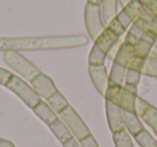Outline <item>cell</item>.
Returning <instances> with one entry per match:
<instances>
[{
	"label": "cell",
	"instance_id": "cell-27",
	"mask_svg": "<svg viewBox=\"0 0 157 147\" xmlns=\"http://www.w3.org/2000/svg\"><path fill=\"white\" fill-rule=\"evenodd\" d=\"M107 28L109 29V30H111L113 33H115V35L120 38L122 37L125 32H126V29L122 26V24L118 22L116 17L114 18V20H112L111 22L107 25Z\"/></svg>",
	"mask_w": 157,
	"mask_h": 147
},
{
	"label": "cell",
	"instance_id": "cell-17",
	"mask_svg": "<svg viewBox=\"0 0 157 147\" xmlns=\"http://www.w3.org/2000/svg\"><path fill=\"white\" fill-rule=\"evenodd\" d=\"M117 0H103L100 5L102 22L105 27L117 15Z\"/></svg>",
	"mask_w": 157,
	"mask_h": 147
},
{
	"label": "cell",
	"instance_id": "cell-10",
	"mask_svg": "<svg viewBox=\"0 0 157 147\" xmlns=\"http://www.w3.org/2000/svg\"><path fill=\"white\" fill-rule=\"evenodd\" d=\"M124 42H126L129 45L132 46L136 56L140 57V58H143V59H146L148 57L151 48H152L153 44H154V43H151V42L145 41V40L137 39V38L133 37V36L129 32H127Z\"/></svg>",
	"mask_w": 157,
	"mask_h": 147
},
{
	"label": "cell",
	"instance_id": "cell-36",
	"mask_svg": "<svg viewBox=\"0 0 157 147\" xmlns=\"http://www.w3.org/2000/svg\"><path fill=\"white\" fill-rule=\"evenodd\" d=\"M0 147H15V146H14L13 143L10 142L9 140H5V138H2V140L0 141Z\"/></svg>",
	"mask_w": 157,
	"mask_h": 147
},
{
	"label": "cell",
	"instance_id": "cell-6",
	"mask_svg": "<svg viewBox=\"0 0 157 147\" xmlns=\"http://www.w3.org/2000/svg\"><path fill=\"white\" fill-rule=\"evenodd\" d=\"M135 27H137L143 35H145L153 42L157 39V21L154 16L146 9L143 10L140 16L132 23Z\"/></svg>",
	"mask_w": 157,
	"mask_h": 147
},
{
	"label": "cell",
	"instance_id": "cell-9",
	"mask_svg": "<svg viewBox=\"0 0 157 147\" xmlns=\"http://www.w3.org/2000/svg\"><path fill=\"white\" fill-rule=\"evenodd\" d=\"M88 74L92 80L93 85L99 91L101 96L105 97L109 83V74L105 66H88Z\"/></svg>",
	"mask_w": 157,
	"mask_h": 147
},
{
	"label": "cell",
	"instance_id": "cell-25",
	"mask_svg": "<svg viewBox=\"0 0 157 147\" xmlns=\"http://www.w3.org/2000/svg\"><path fill=\"white\" fill-rule=\"evenodd\" d=\"M141 74L157 78V60L147 57L144 60V65L141 70Z\"/></svg>",
	"mask_w": 157,
	"mask_h": 147
},
{
	"label": "cell",
	"instance_id": "cell-11",
	"mask_svg": "<svg viewBox=\"0 0 157 147\" xmlns=\"http://www.w3.org/2000/svg\"><path fill=\"white\" fill-rule=\"evenodd\" d=\"M137 96L138 95L130 92L127 89H125L124 87H121V89L116 93V96L112 100V102H114L116 105L120 106L122 110L135 113V102Z\"/></svg>",
	"mask_w": 157,
	"mask_h": 147
},
{
	"label": "cell",
	"instance_id": "cell-30",
	"mask_svg": "<svg viewBox=\"0 0 157 147\" xmlns=\"http://www.w3.org/2000/svg\"><path fill=\"white\" fill-rule=\"evenodd\" d=\"M116 18H117V21L121 23V24H122V26L124 27L126 30L131 26V25H132V21L129 18V16L127 15V14L125 13L123 10L120 12V13H117V15H116Z\"/></svg>",
	"mask_w": 157,
	"mask_h": 147
},
{
	"label": "cell",
	"instance_id": "cell-32",
	"mask_svg": "<svg viewBox=\"0 0 157 147\" xmlns=\"http://www.w3.org/2000/svg\"><path fill=\"white\" fill-rule=\"evenodd\" d=\"M11 76H12L11 72L0 67V85H3V86H6V85H7V83L9 82V80H10V77H11Z\"/></svg>",
	"mask_w": 157,
	"mask_h": 147
},
{
	"label": "cell",
	"instance_id": "cell-1",
	"mask_svg": "<svg viewBox=\"0 0 157 147\" xmlns=\"http://www.w3.org/2000/svg\"><path fill=\"white\" fill-rule=\"evenodd\" d=\"M85 36H63L45 38H0V52H21L36 50H59L87 44Z\"/></svg>",
	"mask_w": 157,
	"mask_h": 147
},
{
	"label": "cell",
	"instance_id": "cell-7",
	"mask_svg": "<svg viewBox=\"0 0 157 147\" xmlns=\"http://www.w3.org/2000/svg\"><path fill=\"white\" fill-rule=\"evenodd\" d=\"M31 87L33 90L37 92V95L41 98L42 100H48L51 96H53L57 91V88L55 86L53 80L48 76L46 74L40 72L35 78L30 82Z\"/></svg>",
	"mask_w": 157,
	"mask_h": 147
},
{
	"label": "cell",
	"instance_id": "cell-19",
	"mask_svg": "<svg viewBox=\"0 0 157 147\" xmlns=\"http://www.w3.org/2000/svg\"><path fill=\"white\" fill-rule=\"evenodd\" d=\"M126 72H127V68L123 67V66L118 65V63L113 61V65H112L111 71H110L109 74V81L120 85V86H123L125 82Z\"/></svg>",
	"mask_w": 157,
	"mask_h": 147
},
{
	"label": "cell",
	"instance_id": "cell-16",
	"mask_svg": "<svg viewBox=\"0 0 157 147\" xmlns=\"http://www.w3.org/2000/svg\"><path fill=\"white\" fill-rule=\"evenodd\" d=\"M48 127H50V130L53 132V134L56 136V138L61 144H63V143L67 142L68 140L73 138V135H72V133L70 132V130L68 129V127L66 126V123H63L59 117L54 123H51Z\"/></svg>",
	"mask_w": 157,
	"mask_h": 147
},
{
	"label": "cell",
	"instance_id": "cell-23",
	"mask_svg": "<svg viewBox=\"0 0 157 147\" xmlns=\"http://www.w3.org/2000/svg\"><path fill=\"white\" fill-rule=\"evenodd\" d=\"M144 9H145L144 6L140 2L139 0H131L130 2H129L128 5H127L126 7L122 10L129 16V18H130L133 23L138 17H139L140 14L143 12Z\"/></svg>",
	"mask_w": 157,
	"mask_h": 147
},
{
	"label": "cell",
	"instance_id": "cell-18",
	"mask_svg": "<svg viewBox=\"0 0 157 147\" xmlns=\"http://www.w3.org/2000/svg\"><path fill=\"white\" fill-rule=\"evenodd\" d=\"M48 105L52 107V110L54 111L56 114H59L63 110H65L68 105H69V102L68 100L61 95L60 91L57 90L56 92L53 96H51L48 100H46Z\"/></svg>",
	"mask_w": 157,
	"mask_h": 147
},
{
	"label": "cell",
	"instance_id": "cell-33",
	"mask_svg": "<svg viewBox=\"0 0 157 147\" xmlns=\"http://www.w3.org/2000/svg\"><path fill=\"white\" fill-rule=\"evenodd\" d=\"M146 10H147L148 12H150L151 14H152L153 16H154V18L157 21V0H155V1H153L152 3H151L150 6H148L147 8H145Z\"/></svg>",
	"mask_w": 157,
	"mask_h": 147
},
{
	"label": "cell",
	"instance_id": "cell-37",
	"mask_svg": "<svg viewBox=\"0 0 157 147\" xmlns=\"http://www.w3.org/2000/svg\"><path fill=\"white\" fill-rule=\"evenodd\" d=\"M117 1H118V3H120L121 7H122V9H124V8L130 2L131 0H117Z\"/></svg>",
	"mask_w": 157,
	"mask_h": 147
},
{
	"label": "cell",
	"instance_id": "cell-31",
	"mask_svg": "<svg viewBox=\"0 0 157 147\" xmlns=\"http://www.w3.org/2000/svg\"><path fill=\"white\" fill-rule=\"evenodd\" d=\"M81 147H99L98 143H97L96 138L90 134V135L86 136V138H82V140L78 141Z\"/></svg>",
	"mask_w": 157,
	"mask_h": 147
},
{
	"label": "cell",
	"instance_id": "cell-12",
	"mask_svg": "<svg viewBox=\"0 0 157 147\" xmlns=\"http://www.w3.org/2000/svg\"><path fill=\"white\" fill-rule=\"evenodd\" d=\"M136 57L137 56L135 55L132 46L129 45L126 42H123L118 48L117 53H116L115 57H114L113 61L128 69V68H130L131 63L133 62Z\"/></svg>",
	"mask_w": 157,
	"mask_h": 147
},
{
	"label": "cell",
	"instance_id": "cell-13",
	"mask_svg": "<svg viewBox=\"0 0 157 147\" xmlns=\"http://www.w3.org/2000/svg\"><path fill=\"white\" fill-rule=\"evenodd\" d=\"M122 115L125 129L128 131V133L131 136H135L136 134H138L140 131H142L144 129L143 123L140 120V117L136 113L122 110Z\"/></svg>",
	"mask_w": 157,
	"mask_h": 147
},
{
	"label": "cell",
	"instance_id": "cell-20",
	"mask_svg": "<svg viewBox=\"0 0 157 147\" xmlns=\"http://www.w3.org/2000/svg\"><path fill=\"white\" fill-rule=\"evenodd\" d=\"M112 138H113L115 147H135L132 140H131V135L126 129L112 133Z\"/></svg>",
	"mask_w": 157,
	"mask_h": 147
},
{
	"label": "cell",
	"instance_id": "cell-24",
	"mask_svg": "<svg viewBox=\"0 0 157 147\" xmlns=\"http://www.w3.org/2000/svg\"><path fill=\"white\" fill-rule=\"evenodd\" d=\"M140 118L145 123H147V126H150V128L157 136V108L153 105H150Z\"/></svg>",
	"mask_w": 157,
	"mask_h": 147
},
{
	"label": "cell",
	"instance_id": "cell-28",
	"mask_svg": "<svg viewBox=\"0 0 157 147\" xmlns=\"http://www.w3.org/2000/svg\"><path fill=\"white\" fill-rule=\"evenodd\" d=\"M121 87H123V86H120V85H117V84H115V83L109 81V83H108L107 90H105V99L112 101V100L114 99V97L116 96V93L118 92V90L121 89Z\"/></svg>",
	"mask_w": 157,
	"mask_h": 147
},
{
	"label": "cell",
	"instance_id": "cell-29",
	"mask_svg": "<svg viewBox=\"0 0 157 147\" xmlns=\"http://www.w3.org/2000/svg\"><path fill=\"white\" fill-rule=\"evenodd\" d=\"M151 104H148L146 101H144L142 98H140L139 96H137L136 98V102H135V113L138 115L139 117H141L144 114L146 110L148 108Z\"/></svg>",
	"mask_w": 157,
	"mask_h": 147
},
{
	"label": "cell",
	"instance_id": "cell-2",
	"mask_svg": "<svg viewBox=\"0 0 157 147\" xmlns=\"http://www.w3.org/2000/svg\"><path fill=\"white\" fill-rule=\"evenodd\" d=\"M3 60L12 70H14L18 75L28 82H31L41 72L39 68L36 67L33 62H30L18 52H13V51L5 52Z\"/></svg>",
	"mask_w": 157,
	"mask_h": 147
},
{
	"label": "cell",
	"instance_id": "cell-35",
	"mask_svg": "<svg viewBox=\"0 0 157 147\" xmlns=\"http://www.w3.org/2000/svg\"><path fill=\"white\" fill-rule=\"evenodd\" d=\"M148 58H152V59L157 60V43L153 44L152 48H151L150 55H148Z\"/></svg>",
	"mask_w": 157,
	"mask_h": 147
},
{
	"label": "cell",
	"instance_id": "cell-41",
	"mask_svg": "<svg viewBox=\"0 0 157 147\" xmlns=\"http://www.w3.org/2000/svg\"><path fill=\"white\" fill-rule=\"evenodd\" d=\"M1 140H2V138H0V141H1Z\"/></svg>",
	"mask_w": 157,
	"mask_h": 147
},
{
	"label": "cell",
	"instance_id": "cell-34",
	"mask_svg": "<svg viewBox=\"0 0 157 147\" xmlns=\"http://www.w3.org/2000/svg\"><path fill=\"white\" fill-rule=\"evenodd\" d=\"M63 147H81L78 141L75 138H71L70 140H68L67 142H65L63 144Z\"/></svg>",
	"mask_w": 157,
	"mask_h": 147
},
{
	"label": "cell",
	"instance_id": "cell-38",
	"mask_svg": "<svg viewBox=\"0 0 157 147\" xmlns=\"http://www.w3.org/2000/svg\"><path fill=\"white\" fill-rule=\"evenodd\" d=\"M139 1L144 6V8H147L148 6H150L151 3L153 2V1H155V0H139Z\"/></svg>",
	"mask_w": 157,
	"mask_h": 147
},
{
	"label": "cell",
	"instance_id": "cell-3",
	"mask_svg": "<svg viewBox=\"0 0 157 147\" xmlns=\"http://www.w3.org/2000/svg\"><path fill=\"white\" fill-rule=\"evenodd\" d=\"M58 117L66 123L68 129L72 133L73 138H75L78 141L90 135V130L87 127L84 120L81 118V116L76 113V111L71 105H68L65 110H63L58 114Z\"/></svg>",
	"mask_w": 157,
	"mask_h": 147
},
{
	"label": "cell",
	"instance_id": "cell-39",
	"mask_svg": "<svg viewBox=\"0 0 157 147\" xmlns=\"http://www.w3.org/2000/svg\"><path fill=\"white\" fill-rule=\"evenodd\" d=\"M102 1L103 0H87V2L94 3V5H98V6H100L102 3Z\"/></svg>",
	"mask_w": 157,
	"mask_h": 147
},
{
	"label": "cell",
	"instance_id": "cell-5",
	"mask_svg": "<svg viewBox=\"0 0 157 147\" xmlns=\"http://www.w3.org/2000/svg\"><path fill=\"white\" fill-rule=\"evenodd\" d=\"M84 21H85L88 36L95 42L105 28L102 22L100 6L86 2L85 11H84Z\"/></svg>",
	"mask_w": 157,
	"mask_h": 147
},
{
	"label": "cell",
	"instance_id": "cell-8",
	"mask_svg": "<svg viewBox=\"0 0 157 147\" xmlns=\"http://www.w3.org/2000/svg\"><path fill=\"white\" fill-rule=\"evenodd\" d=\"M105 113H107L108 126L112 133L125 129L124 120H123L122 108L116 105L114 102L105 100Z\"/></svg>",
	"mask_w": 157,
	"mask_h": 147
},
{
	"label": "cell",
	"instance_id": "cell-40",
	"mask_svg": "<svg viewBox=\"0 0 157 147\" xmlns=\"http://www.w3.org/2000/svg\"><path fill=\"white\" fill-rule=\"evenodd\" d=\"M155 43H157V39H156V41H155Z\"/></svg>",
	"mask_w": 157,
	"mask_h": 147
},
{
	"label": "cell",
	"instance_id": "cell-26",
	"mask_svg": "<svg viewBox=\"0 0 157 147\" xmlns=\"http://www.w3.org/2000/svg\"><path fill=\"white\" fill-rule=\"evenodd\" d=\"M141 72L137 71L133 69H127L126 76H125V85H131V86H137L140 83V78H141Z\"/></svg>",
	"mask_w": 157,
	"mask_h": 147
},
{
	"label": "cell",
	"instance_id": "cell-15",
	"mask_svg": "<svg viewBox=\"0 0 157 147\" xmlns=\"http://www.w3.org/2000/svg\"><path fill=\"white\" fill-rule=\"evenodd\" d=\"M33 113L48 126H50L51 123H54V121L58 118V114H56V113L52 110V107L48 104V102L44 101V100H41V101L33 108Z\"/></svg>",
	"mask_w": 157,
	"mask_h": 147
},
{
	"label": "cell",
	"instance_id": "cell-14",
	"mask_svg": "<svg viewBox=\"0 0 157 147\" xmlns=\"http://www.w3.org/2000/svg\"><path fill=\"white\" fill-rule=\"evenodd\" d=\"M118 41H120V37H117L115 33H113L111 30H109V29L105 27V30L100 33V36H99L96 41H95V44L98 45L99 47L107 54V57H108L109 52L116 45V43H117Z\"/></svg>",
	"mask_w": 157,
	"mask_h": 147
},
{
	"label": "cell",
	"instance_id": "cell-22",
	"mask_svg": "<svg viewBox=\"0 0 157 147\" xmlns=\"http://www.w3.org/2000/svg\"><path fill=\"white\" fill-rule=\"evenodd\" d=\"M135 141L140 147H157V141L146 129H143L133 136Z\"/></svg>",
	"mask_w": 157,
	"mask_h": 147
},
{
	"label": "cell",
	"instance_id": "cell-4",
	"mask_svg": "<svg viewBox=\"0 0 157 147\" xmlns=\"http://www.w3.org/2000/svg\"><path fill=\"white\" fill-rule=\"evenodd\" d=\"M8 89L14 92L28 107L33 108L40 101L41 98L37 95L33 88L31 87V85L27 84L24 80H22L21 77H18L17 75L12 74V76L10 77L9 82L6 85Z\"/></svg>",
	"mask_w": 157,
	"mask_h": 147
},
{
	"label": "cell",
	"instance_id": "cell-21",
	"mask_svg": "<svg viewBox=\"0 0 157 147\" xmlns=\"http://www.w3.org/2000/svg\"><path fill=\"white\" fill-rule=\"evenodd\" d=\"M107 54L94 43L88 56V66H105Z\"/></svg>",
	"mask_w": 157,
	"mask_h": 147
}]
</instances>
